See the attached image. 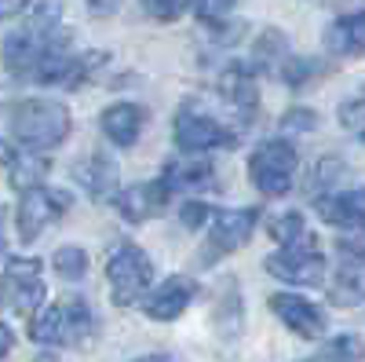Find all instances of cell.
<instances>
[{"label": "cell", "instance_id": "5bb4252c", "mask_svg": "<svg viewBox=\"0 0 365 362\" xmlns=\"http://www.w3.org/2000/svg\"><path fill=\"white\" fill-rule=\"evenodd\" d=\"M259 208H223L212 220V249L216 253H234L252 238L256 223H259Z\"/></svg>", "mask_w": 365, "mask_h": 362}, {"label": "cell", "instance_id": "484cf974", "mask_svg": "<svg viewBox=\"0 0 365 362\" xmlns=\"http://www.w3.org/2000/svg\"><path fill=\"white\" fill-rule=\"evenodd\" d=\"M340 125H344V132H351L354 139L365 143V96L340 103Z\"/></svg>", "mask_w": 365, "mask_h": 362}, {"label": "cell", "instance_id": "8fae6325", "mask_svg": "<svg viewBox=\"0 0 365 362\" xmlns=\"http://www.w3.org/2000/svg\"><path fill=\"white\" fill-rule=\"evenodd\" d=\"M168 187H165V179H146V183H132L125 187L113 205H117V213L125 216L128 223H146V220H154L161 216L165 208H168Z\"/></svg>", "mask_w": 365, "mask_h": 362}, {"label": "cell", "instance_id": "ba28073f", "mask_svg": "<svg viewBox=\"0 0 365 362\" xmlns=\"http://www.w3.org/2000/svg\"><path fill=\"white\" fill-rule=\"evenodd\" d=\"M44 271H41V260H22V256H8L4 260V300L8 308L19 311V315H34L41 304H44Z\"/></svg>", "mask_w": 365, "mask_h": 362}, {"label": "cell", "instance_id": "d4e9b609", "mask_svg": "<svg viewBox=\"0 0 365 362\" xmlns=\"http://www.w3.org/2000/svg\"><path fill=\"white\" fill-rule=\"evenodd\" d=\"M322 358H325V362H361V358H365V341L354 337V333L332 337V341L322 348Z\"/></svg>", "mask_w": 365, "mask_h": 362}, {"label": "cell", "instance_id": "e575fe53", "mask_svg": "<svg viewBox=\"0 0 365 362\" xmlns=\"http://www.w3.org/2000/svg\"><path fill=\"white\" fill-rule=\"evenodd\" d=\"M11 348H15V333L8 326H0V355H11Z\"/></svg>", "mask_w": 365, "mask_h": 362}, {"label": "cell", "instance_id": "8992f818", "mask_svg": "<svg viewBox=\"0 0 365 362\" xmlns=\"http://www.w3.org/2000/svg\"><path fill=\"white\" fill-rule=\"evenodd\" d=\"M263 263H267V275L282 278L289 286H318L325 278V256L314 234H303L292 246L274 249Z\"/></svg>", "mask_w": 365, "mask_h": 362}, {"label": "cell", "instance_id": "3957f363", "mask_svg": "<svg viewBox=\"0 0 365 362\" xmlns=\"http://www.w3.org/2000/svg\"><path fill=\"white\" fill-rule=\"evenodd\" d=\"M70 41L73 37H70L66 26H37V22H29L26 29H19V34H11L4 41V63H8L11 74L29 81L48 59L70 51Z\"/></svg>", "mask_w": 365, "mask_h": 362}, {"label": "cell", "instance_id": "d6a6232c", "mask_svg": "<svg viewBox=\"0 0 365 362\" xmlns=\"http://www.w3.org/2000/svg\"><path fill=\"white\" fill-rule=\"evenodd\" d=\"M26 8H34V0H0V15H4V19H15Z\"/></svg>", "mask_w": 365, "mask_h": 362}, {"label": "cell", "instance_id": "9a60e30c", "mask_svg": "<svg viewBox=\"0 0 365 362\" xmlns=\"http://www.w3.org/2000/svg\"><path fill=\"white\" fill-rule=\"evenodd\" d=\"M73 179L96 201L113 198V191H117V161L106 154V150H96V154H88L84 161L73 165Z\"/></svg>", "mask_w": 365, "mask_h": 362}, {"label": "cell", "instance_id": "ac0fdd59", "mask_svg": "<svg viewBox=\"0 0 365 362\" xmlns=\"http://www.w3.org/2000/svg\"><path fill=\"white\" fill-rule=\"evenodd\" d=\"M143 121H146V114L135 103H113V106L103 110L99 125H103V132L113 146H132L143 132Z\"/></svg>", "mask_w": 365, "mask_h": 362}, {"label": "cell", "instance_id": "5b68a950", "mask_svg": "<svg viewBox=\"0 0 365 362\" xmlns=\"http://www.w3.org/2000/svg\"><path fill=\"white\" fill-rule=\"evenodd\" d=\"M296 165H299V154L289 139H267L249 158V179L263 198H282L292 187Z\"/></svg>", "mask_w": 365, "mask_h": 362}, {"label": "cell", "instance_id": "52a82bcc", "mask_svg": "<svg viewBox=\"0 0 365 362\" xmlns=\"http://www.w3.org/2000/svg\"><path fill=\"white\" fill-rule=\"evenodd\" d=\"M172 132H175V146L182 150V154H205V150H212V146H234L237 143V132H230L223 121L197 110L194 103H187L175 114Z\"/></svg>", "mask_w": 365, "mask_h": 362}, {"label": "cell", "instance_id": "d6986e66", "mask_svg": "<svg viewBox=\"0 0 365 362\" xmlns=\"http://www.w3.org/2000/svg\"><path fill=\"white\" fill-rule=\"evenodd\" d=\"M212 176H216V169H212L205 154H187L179 161H168L161 179L168 191H201V187H212Z\"/></svg>", "mask_w": 365, "mask_h": 362}, {"label": "cell", "instance_id": "7c38bea8", "mask_svg": "<svg viewBox=\"0 0 365 362\" xmlns=\"http://www.w3.org/2000/svg\"><path fill=\"white\" fill-rule=\"evenodd\" d=\"M270 311L278 315L296 337L303 341H318L325 333V311L318 304H311L307 296H296V293H274L270 296Z\"/></svg>", "mask_w": 365, "mask_h": 362}, {"label": "cell", "instance_id": "d590c367", "mask_svg": "<svg viewBox=\"0 0 365 362\" xmlns=\"http://www.w3.org/2000/svg\"><path fill=\"white\" fill-rule=\"evenodd\" d=\"M135 362H168L165 355H143V358H135Z\"/></svg>", "mask_w": 365, "mask_h": 362}, {"label": "cell", "instance_id": "e0dca14e", "mask_svg": "<svg viewBox=\"0 0 365 362\" xmlns=\"http://www.w3.org/2000/svg\"><path fill=\"white\" fill-rule=\"evenodd\" d=\"M4 169H8V179H11V187H19L22 194L26 191H34L41 187V179L48 176V158L41 154V150H22L15 143L4 146Z\"/></svg>", "mask_w": 365, "mask_h": 362}, {"label": "cell", "instance_id": "1f68e13d", "mask_svg": "<svg viewBox=\"0 0 365 362\" xmlns=\"http://www.w3.org/2000/svg\"><path fill=\"white\" fill-rule=\"evenodd\" d=\"M336 249L347 260H365V227L344 231V238H336Z\"/></svg>", "mask_w": 365, "mask_h": 362}, {"label": "cell", "instance_id": "603a6c76", "mask_svg": "<svg viewBox=\"0 0 365 362\" xmlns=\"http://www.w3.org/2000/svg\"><path fill=\"white\" fill-rule=\"evenodd\" d=\"M51 263H55V275L66 278V282H81V278L88 275V253H84L81 246H63V249H55Z\"/></svg>", "mask_w": 365, "mask_h": 362}, {"label": "cell", "instance_id": "2e32d148", "mask_svg": "<svg viewBox=\"0 0 365 362\" xmlns=\"http://www.w3.org/2000/svg\"><path fill=\"white\" fill-rule=\"evenodd\" d=\"M318 216L332 227H365V187L340 191V194H322L318 198Z\"/></svg>", "mask_w": 365, "mask_h": 362}, {"label": "cell", "instance_id": "4316f807", "mask_svg": "<svg viewBox=\"0 0 365 362\" xmlns=\"http://www.w3.org/2000/svg\"><path fill=\"white\" fill-rule=\"evenodd\" d=\"M139 4L146 8L150 19H158V22H175L187 8H194V0H139Z\"/></svg>", "mask_w": 365, "mask_h": 362}, {"label": "cell", "instance_id": "83f0119b", "mask_svg": "<svg viewBox=\"0 0 365 362\" xmlns=\"http://www.w3.org/2000/svg\"><path fill=\"white\" fill-rule=\"evenodd\" d=\"M344 176H347V165L340 158H322L314 165V191H329L332 183H340Z\"/></svg>", "mask_w": 365, "mask_h": 362}, {"label": "cell", "instance_id": "f546056e", "mask_svg": "<svg viewBox=\"0 0 365 362\" xmlns=\"http://www.w3.org/2000/svg\"><path fill=\"white\" fill-rule=\"evenodd\" d=\"M208 220H216V216H212V205H205V201H187V205H179V223H182V227L201 231Z\"/></svg>", "mask_w": 365, "mask_h": 362}, {"label": "cell", "instance_id": "277c9868", "mask_svg": "<svg viewBox=\"0 0 365 362\" xmlns=\"http://www.w3.org/2000/svg\"><path fill=\"white\" fill-rule=\"evenodd\" d=\"M106 282H110L117 308L143 304V296L150 293V282H154V263H150V256L135 241H120L106 260Z\"/></svg>", "mask_w": 365, "mask_h": 362}, {"label": "cell", "instance_id": "7a4b0ae2", "mask_svg": "<svg viewBox=\"0 0 365 362\" xmlns=\"http://www.w3.org/2000/svg\"><path fill=\"white\" fill-rule=\"evenodd\" d=\"M29 337L48 348H81L96 337V315L84 296H66L63 304H51L34 318Z\"/></svg>", "mask_w": 365, "mask_h": 362}, {"label": "cell", "instance_id": "f1b7e54d", "mask_svg": "<svg viewBox=\"0 0 365 362\" xmlns=\"http://www.w3.org/2000/svg\"><path fill=\"white\" fill-rule=\"evenodd\" d=\"M314 74H318V63H314V59H289V63L282 66V77L289 81V88H303Z\"/></svg>", "mask_w": 365, "mask_h": 362}, {"label": "cell", "instance_id": "44dd1931", "mask_svg": "<svg viewBox=\"0 0 365 362\" xmlns=\"http://www.w3.org/2000/svg\"><path fill=\"white\" fill-rule=\"evenodd\" d=\"M252 59H256V63H252V70H274V66H285L289 63V41H285V34H282V29H263V34L256 37V48H252Z\"/></svg>", "mask_w": 365, "mask_h": 362}, {"label": "cell", "instance_id": "9c48e42d", "mask_svg": "<svg viewBox=\"0 0 365 362\" xmlns=\"http://www.w3.org/2000/svg\"><path fill=\"white\" fill-rule=\"evenodd\" d=\"M70 208V194L66 191H48V187H34L26 191L19 208H15V227L22 241H37L44 234V227L51 220H58Z\"/></svg>", "mask_w": 365, "mask_h": 362}, {"label": "cell", "instance_id": "7402d4cb", "mask_svg": "<svg viewBox=\"0 0 365 362\" xmlns=\"http://www.w3.org/2000/svg\"><path fill=\"white\" fill-rule=\"evenodd\" d=\"M332 304H340V308L365 304V263H351L336 275V282H332Z\"/></svg>", "mask_w": 365, "mask_h": 362}, {"label": "cell", "instance_id": "ffe728a7", "mask_svg": "<svg viewBox=\"0 0 365 362\" xmlns=\"http://www.w3.org/2000/svg\"><path fill=\"white\" fill-rule=\"evenodd\" d=\"M325 44L336 55H365V11H351L336 19L325 34Z\"/></svg>", "mask_w": 365, "mask_h": 362}, {"label": "cell", "instance_id": "cb8c5ba5", "mask_svg": "<svg viewBox=\"0 0 365 362\" xmlns=\"http://www.w3.org/2000/svg\"><path fill=\"white\" fill-rule=\"evenodd\" d=\"M267 234L278 241V246H292V241L303 238L307 231H303V216L296 213V208H285V213H278V216L267 220Z\"/></svg>", "mask_w": 365, "mask_h": 362}, {"label": "cell", "instance_id": "836d02e7", "mask_svg": "<svg viewBox=\"0 0 365 362\" xmlns=\"http://www.w3.org/2000/svg\"><path fill=\"white\" fill-rule=\"evenodd\" d=\"M88 8H91V15H113L120 8V0H88Z\"/></svg>", "mask_w": 365, "mask_h": 362}, {"label": "cell", "instance_id": "4dcf8cb0", "mask_svg": "<svg viewBox=\"0 0 365 362\" xmlns=\"http://www.w3.org/2000/svg\"><path fill=\"white\" fill-rule=\"evenodd\" d=\"M318 125V114L314 110H307V106H292V110H285V117H282V129L292 136V132H311Z\"/></svg>", "mask_w": 365, "mask_h": 362}, {"label": "cell", "instance_id": "30bf717a", "mask_svg": "<svg viewBox=\"0 0 365 362\" xmlns=\"http://www.w3.org/2000/svg\"><path fill=\"white\" fill-rule=\"evenodd\" d=\"M194 296H197V282L190 275H172L158 289H150L143 296V311H146V318H154V322H175L182 311L194 304Z\"/></svg>", "mask_w": 365, "mask_h": 362}, {"label": "cell", "instance_id": "4fadbf2b", "mask_svg": "<svg viewBox=\"0 0 365 362\" xmlns=\"http://www.w3.org/2000/svg\"><path fill=\"white\" fill-rule=\"evenodd\" d=\"M220 92L230 110L241 114V125H252L259 110V92H256V70L245 63H230V70L220 77Z\"/></svg>", "mask_w": 365, "mask_h": 362}, {"label": "cell", "instance_id": "8d00e7d4", "mask_svg": "<svg viewBox=\"0 0 365 362\" xmlns=\"http://www.w3.org/2000/svg\"><path fill=\"white\" fill-rule=\"evenodd\" d=\"M34 362H58V358H55V355H51V351H44V355H37V358H34Z\"/></svg>", "mask_w": 365, "mask_h": 362}, {"label": "cell", "instance_id": "6da1fadb", "mask_svg": "<svg viewBox=\"0 0 365 362\" xmlns=\"http://www.w3.org/2000/svg\"><path fill=\"white\" fill-rule=\"evenodd\" d=\"M8 132L22 150H51L70 136V110L55 99H15L8 103Z\"/></svg>", "mask_w": 365, "mask_h": 362}]
</instances>
